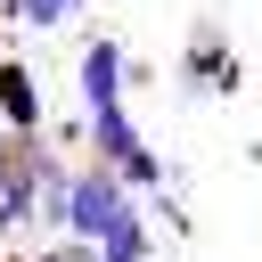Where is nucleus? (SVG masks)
<instances>
[{
	"label": "nucleus",
	"instance_id": "f257e3e1",
	"mask_svg": "<svg viewBox=\"0 0 262 262\" xmlns=\"http://www.w3.org/2000/svg\"><path fill=\"white\" fill-rule=\"evenodd\" d=\"M82 147H90L98 164H115L131 188H164V164H156V147L139 139V123H131L123 98H115V106H82Z\"/></svg>",
	"mask_w": 262,
	"mask_h": 262
},
{
	"label": "nucleus",
	"instance_id": "f03ea898",
	"mask_svg": "<svg viewBox=\"0 0 262 262\" xmlns=\"http://www.w3.org/2000/svg\"><path fill=\"white\" fill-rule=\"evenodd\" d=\"M123 205H131V180H123L115 164L82 156V164L66 172V237H98V229H106Z\"/></svg>",
	"mask_w": 262,
	"mask_h": 262
},
{
	"label": "nucleus",
	"instance_id": "7ed1b4c3",
	"mask_svg": "<svg viewBox=\"0 0 262 262\" xmlns=\"http://www.w3.org/2000/svg\"><path fill=\"white\" fill-rule=\"evenodd\" d=\"M74 90H82V106H115L123 90H131V57H123V41H82V57H74Z\"/></svg>",
	"mask_w": 262,
	"mask_h": 262
},
{
	"label": "nucleus",
	"instance_id": "20e7f679",
	"mask_svg": "<svg viewBox=\"0 0 262 262\" xmlns=\"http://www.w3.org/2000/svg\"><path fill=\"white\" fill-rule=\"evenodd\" d=\"M180 90H188V98H229V90H237V57H229V41H221L213 25L188 41V57H180Z\"/></svg>",
	"mask_w": 262,
	"mask_h": 262
},
{
	"label": "nucleus",
	"instance_id": "39448f33",
	"mask_svg": "<svg viewBox=\"0 0 262 262\" xmlns=\"http://www.w3.org/2000/svg\"><path fill=\"white\" fill-rule=\"evenodd\" d=\"M90 246H98V262H147V254H156V221H147V205L131 196V205L90 237Z\"/></svg>",
	"mask_w": 262,
	"mask_h": 262
},
{
	"label": "nucleus",
	"instance_id": "423d86ee",
	"mask_svg": "<svg viewBox=\"0 0 262 262\" xmlns=\"http://www.w3.org/2000/svg\"><path fill=\"white\" fill-rule=\"evenodd\" d=\"M0 123H8L16 139L49 123V115H41V82H33V66H25V57H0Z\"/></svg>",
	"mask_w": 262,
	"mask_h": 262
},
{
	"label": "nucleus",
	"instance_id": "0eeeda50",
	"mask_svg": "<svg viewBox=\"0 0 262 262\" xmlns=\"http://www.w3.org/2000/svg\"><path fill=\"white\" fill-rule=\"evenodd\" d=\"M0 16H8V25H25V33H57L74 8H66V0H0Z\"/></svg>",
	"mask_w": 262,
	"mask_h": 262
},
{
	"label": "nucleus",
	"instance_id": "6e6552de",
	"mask_svg": "<svg viewBox=\"0 0 262 262\" xmlns=\"http://www.w3.org/2000/svg\"><path fill=\"white\" fill-rule=\"evenodd\" d=\"M66 8H90V0H66Z\"/></svg>",
	"mask_w": 262,
	"mask_h": 262
}]
</instances>
